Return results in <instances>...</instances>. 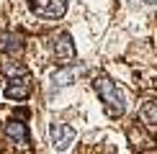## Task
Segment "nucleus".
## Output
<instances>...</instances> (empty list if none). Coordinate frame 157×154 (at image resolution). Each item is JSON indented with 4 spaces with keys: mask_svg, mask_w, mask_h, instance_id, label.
<instances>
[{
    "mask_svg": "<svg viewBox=\"0 0 157 154\" xmlns=\"http://www.w3.org/2000/svg\"><path fill=\"white\" fill-rule=\"evenodd\" d=\"M98 98L103 100V105H106V113L111 116V118H119V116H124V111H126V100H124V93L119 87H116L113 80H108V77H98V80L93 82Z\"/></svg>",
    "mask_w": 157,
    "mask_h": 154,
    "instance_id": "nucleus-1",
    "label": "nucleus"
},
{
    "mask_svg": "<svg viewBox=\"0 0 157 154\" xmlns=\"http://www.w3.org/2000/svg\"><path fill=\"white\" fill-rule=\"evenodd\" d=\"M29 93H31L29 72L23 67H10V80L5 85V98L8 100H26Z\"/></svg>",
    "mask_w": 157,
    "mask_h": 154,
    "instance_id": "nucleus-2",
    "label": "nucleus"
},
{
    "mask_svg": "<svg viewBox=\"0 0 157 154\" xmlns=\"http://www.w3.org/2000/svg\"><path fill=\"white\" fill-rule=\"evenodd\" d=\"M31 10L39 18H47V21H57L67 13V0H31Z\"/></svg>",
    "mask_w": 157,
    "mask_h": 154,
    "instance_id": "nucleus-3",
    "label": "nucleus"
},
{
    "mask_svg": "<svg viewBox=\"0 0 157 154\" xmlns=\"http://www.w3.org/2000/svg\"><path fill=\"white\" fill-rule=\"evenodd\" d=\"M49 136H52V144H54V149H57V152H67L70 146L75 144L77 131H75L70 123H52Z\"/></svg>",
    "mask_w": 157,
    "mask_h": 154,
    "instance_id": "nucleus-4",
    "label": "nucleus"
},
{
    "mask_svg": "<svg viewBox=\"0 0 157 154\" xmlns=\"http://www.w3.org/2000/svg\"><path fill=\"white\" fill-rule=\"evenodd\" d=\"M80 72H82V67H75L72 62H70V64H62V67L54 69V72H52V77H49V80H52V90H59V87L72 85Z\"/></svg>",
    "mask_w": 157,
    "mask_h": 154,
    "instance_id": "nucleus-5",
    "label": "nucleus"
},
{
    "mask_svg": "<svg viewBox=\"0 0 157 154\" xmlns=\"http://www.w3.org/2000/svg\"><path fill=\"white\" fill-rule=\"evenodd\" d=\"M75 54H77V49H75V41H72V36L64 31V34H59L54 38V57L59 59L62 64H70L75 59Z\"/></svg>",
    "mask_w": 157,
    "mask_h": 154,
    "instance_id": "nucleus-6",
    "label": "nucleus"
},
{
    "mask_svg": "<svg viewBox=\"0 0 157 154\" xmlns=\"http://www.w3.org/2000/svg\"><path fill=\"white\" fill-rule=\"evenodd\" d=\"M3 134H5V139L13 141L16 146H26V144H29V128H26V123L18 121V118L8 121V123L3 126Z\"/></svg>",
    "mask_w": 157,
    "mask_h": 154,
    "instance_id": "nucleus-7",
    "label": "nucleus"
},
{
    "mask_svg": "<svg viewBox=\"0 0 157 154\" xmlns=\"http://www.w3.org/2000/svg\"><path fill=\"white\" fill-rule=\"evenodd\" d=\"M21 36L18 34H5V36H0V49L3 51H10V54H16V51H21Z\"/></svg>",
    "mask_w": 157,
    "mask_h": 154,
    "instance_id": "nucleus-8",
    "label": "nucleus"
},
{
    "mask_svg": "<svg viewBox=\"0 0 157 154\" xmlns=\"http://www.w3.org/2000/svg\"><path fill=\"white\" fill-rule=\"evenodd\" d=\"M139 118L147 126H157V103H144L142 111H139Z\"/></svg>",
    "mask_w": 157,
    "mask_h": 154,
    "instance_id": "nucleus-9",
    "label": "nucleus"
},
{
    "mask_svg": "<svg viewBox=\"0 0 157 154\" xmlns=\"http://www.w3.org/2000/svg\"><path fill=\"white\" fill-rule=\"evenodd\" d=\"M142 3H147V5H157V0H142Z\"/></svg>",
    "mask_w": 157,
    "mask_h": 154,
    "instance_id": "nucleus-10",
    "label": "nucleus"
}]
</instances>
